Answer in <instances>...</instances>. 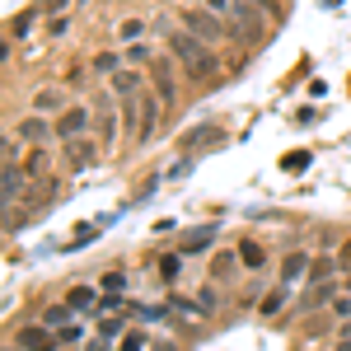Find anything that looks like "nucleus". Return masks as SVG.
Here are the masks:
<instances>
[{
    "instance_id": "nucleus-35",
    "label": "nucleus",
    "mask_w": 351,
    "mask_h": 351,
    "mask_svg": "<svg viewBox=\"0 0 351 351\" xmlns=\"http://www.w3.org/2000/svg\"><path fill=\"white\" fill-rule=\"evenodd\" d=\"M347 291H351V276H347Z\"/></svg>"
},
{
    "instance_id": "nucleus-13",
    "label": "nucleus",
    "mask_w": 351,
    "mask_h": 351,
    "mask_svg": "<svg viewBox=\"0 0 351 351\" xmlns=\"http://www.w3.org/2000/svg\"><path fill=\"white\" fill-rule=\"evenodd\" d=\"M33 108H38V112H66L56 89H38V94H33Z\"/></svg>"
},
{
    "instance_id": "nucleus-10",
    "label": "nucleus",
    "mask_w": 351,
    "mask_h": 351,
    "mask_svg": "<svg viewBox=\"0 0 351 351\" xmlns=\"http://www.w3.org/2000/svg\"><path fill=\"white\" fill-rule=\"evenodd\" d=\"M155 127H160V99H141V132H136V141L141 145L155 141Z\"/></svg>"
},
{
    "instance_id": "nucleus-28",
    "label": "nucleus",
    "mask_w": 351,
    "mask_h": 351,
    "mask_svg": "<svg viewBox=\"0 0 351 351\" xmlns=\"http://www.w3.org/2000/svg\"><path fill=\"white\" fill-rule=\"evenodd\" d=\"M253 5H258V10H263L267 19H276V14H281V5H276V0H253Z\"/></svg>"
},
{
    "instance_id": "nucleus-2",
    "label": "nucleus",
    "mask_w": 351,
    "mask_h": 351,
    "mask_svg": "<svg viewBox=\"0 0 351 351\" xmlns=\"http://www.w3.org/2000/svg\"><path fill=\"white\" fill-rule=\"evenodd\" d=\"M183 28H188L192 38H202V43H220L225 38L220 14H206V10H183Z\"/></svg>"
},
{
    "instance_id": "nucleus-12",
    "label": "nucleus",
    "mask_w": 351,
    "mask_h": 351,
    "mask_svg": "<svg viewBox=\"0 0 351 351\" xmlns=\"http://www.w3.org/2000/svg\"><path fill=\"white\" fill-rule=\"evenodd\" d=\"M211 239H216V225H206V230H188L183 253H202V248H211Z\"/></svg>"
},
{
    "instance_id": "nucleus-11",
    "label": "nucleus",
    "mask_w": 351,
    "mask_h": 351,
    "mask_svg": "<svg viewBox=\"0 0 351 351\" xmlns=\"http://www.w3.org/2000/svg\"><path fill=\"white\" fill-rule=\"evenodd\" d=\"M66 304H71L75 314H84V309L99 304V295H94V286H71V291H66Z\"/></svg>"
},
{
    "instance_id": "nucleus-6",
    "label": "nucleus",
    "mask_w": 351,
    "mask_h": 351,
    "mask_svg": "<svg viewBox=\"0 0 351 351\" xmlns=\"http://www.w3.org/2000/svg\"><path fill=\"white\" fill-rule=\"evenodd\" d=\"M150 80H155V99L173 108V99H178V84H173V71H169V61H150Z\"/></svg>"
},
{
    "instance_id": "nucleus-7",
    "label": "nucleus",
    "mask_w": 351,
    "mask_h": 351,
    "mask_svg": "<svg viewBox=\"0 0 351 351\" xmlns=\"http://www.w3.org/2000/svg\"><path fill=\"white\" fill-rule=\"evenodd\" d=\"M19 136H24L28 145L38 150V145H47V141L56 136V127H52V122H43V112H33V117H24V122H19Z\"/></svg>"
},
{
    "instance_id": "nucleus-8",
    "label": "nucleus",
    "mask_w": 351,
    "mask_h": 351,
    "mask_svg": "<svg viewBox=\"0 0 351 351\" xmlns=\"http://www.w3.org/2000/svg\"><path fill=\"white\" fill-rule=\"evenodd\" d=\"M141 89H145V75H141V71H117V75H112V94H117L122 104L141 99Z\"/></svg>"
},
{
    "instance_id": "nucleus-33",
    "label": "nucleus",
    "mask_w": 351,
    "mask_h": 351,
    "mask_svg": "<svg viewBox=\"0 0 351 351\" xmlns=\"http://www.w3.org/2000/svg\"><path fill=\"white\" fill-rule=\"evenodd\" d=\"M89 351H104V342H94V347H89Z\"/></svg>"
},
{
    "instance_id": "nucleus-19",
    "label": "nucleus",
    "mask_w": 351,
    "mask_h": 351,
    "mask_svg": "<svg viewBox=\"0 0 351 351\" xmlns=\"http://www.w3.org/2000/svg\"><path fill=\"white\" fill-rule=\"evenodd\" d=\"M309 263H314V258H304V253H291V258H286V267H281V276H286V281H295L300 271H309Z\"/></svg>"
},
{
    "instance_id": "nucleus-23",
    "label": "nucleus",
    "mask_w": 351,
    "mask_h": 351,
    "mask_svg": "<svg viewBox=\"0 0 351 351\" xmlns=\"http://www.w3.org/2000/svg\"><path fill=\"white\" fill-rule=\"evenodd\" d=\"M127 61H132V66H145V61H150V47H141V43H132V47H127Z\"/></svg>"
},
{
    "instance_id": "nucleus-9",
    "label": "nucleus",
    "mask_w": 351,
    "mask_h": 351,
    "mask_svg": "<svg viewBox=\"0 0 351 351\" xmlns=\"http://www.w3.org/2000/svg\"><path fill=\"white\" fill-rule=\"evenodd\" d=\"M66 160H71V169H89V164H99V145L89 136H80V141L66 145Z\"/></svg>"
},
{
    "instance_id": "nucleus-4",
    "label": "nucleus",
    "mask_w": 351,
    "mask_h": 351,
    "mask_svg": "<svg viewBox=\"0 0 351 351\" xmlns=\"http://www.w3.org/2000/svg\"><path fill=\"white\" fill-rule=\"evenodd\" d=\"M19 197H24V173H19V164H5L0 169V202H5V211H14Z\"/></svg>"
},
{
    "instance_id": "nucleus-32",
    "label": "nucleus",
    "mask_w": 351,
    "mask_h": 351,
    "mask_svg": "<svg viewBox=\"0 0 351 351\" xmlns=\"http://www.w3.org/2000/svg\"><path fill=\"white\" fill-rule=\"evenodd\" d=\"M61 5H66V0H52V10H61Z\"/></svg>"
},
{
    "instance_id": "nucleus-29",
    "label": "nucleus",
    "mask_w": 351,
    "mask_h": 351,
    "mask_svg": "<svg viewBox=\"0 0 351 351\" xmlns=\"http://www.w3.org/2000/svg\"><path fill=\"white\" fill-rule=\"evenodd\" d=\"M304 164H309V155H286V169H291V173H300Z\"/></svg>"
},
{
    "instance_id": "nucleus-31",
    "label": "nucleus",
    "mask_w": 351,
    "mask_h": 351,
    "mask_svg": "<svg viewBox=\"0 0 351 351\" xmlns=\"http://www.w3.org/2000/svg\"><path fill=\"white\" fill-rule=\"evenodd\" d=\"M206 10H211V14H230V5H225V0H206Z\"/></svg>"
},
{
    "instance_id": "nucleus-27",
    "label": "nucleus",
    "mask_w": 351,
    "mask_h": 351,
    "mask_svg": "<svg viewBox=\"0 0 351 351\" xmlns=\"http://www.w3.org/2000/svg\"><path fill=\"white\" fill-rule=\"evenodd\" d=\"M141 28H145V24H141V19H127V24H122V38L132 43V38H141Z\"/></svg>"
},
{
    "instance_id": "nucleus-25",
    "label": "nucleus",
    "mask_w": 351,
    "mask_h": 351,
    "mask_svg": "<svg viewBox=\"0 0 351 351\" xmlns=\"http://www.w3.org/2000/svg\"><path fill=\"white\" fill-rule=\"evenodd\" d=\"M281 300H286V291H271V295L263 300V314H276V309H281Z\"/></svg>"
},
{
    "instance_id": "nucleus-18",
    "label": "nucleus",
    "mask_w": 351,
    "mask_h": 351,
    "mask_svg": "<svg viewBox=\"0 0 351 351\" xmlns=\"http://www.w3.org/2000/svg\"><path fill=\"white\" fill-rule=\"evenodd\" d=\"M211 276H216V281H230V276H234V258H230V253H216V258H211Z\"/></svg>"
},
{
    "instance_id": "nucleus-20",
    "label": "nucleus",
    "mask_w": 351,
    "mask_h": 351,
    "mask_svg": "<svg viewBox=\"0 0 351 351\" xmlns=\"http://www.w3.org/2000/svg\"><path fill=\"white\" fill-rule=\"evenodd\" d=\"M239 263H248V267H263V263H267V253H263L258 243L243 239V243H239Z\"/></svg>"
},
{
    "instance_id": "nucleus-30",
    "label": "nucleus",
    "mask_w": 351,
    "mask_h": 351,
    "mask_svg": "<svg viewBox=\"0 0 351 351\" xmlns=\"http://www.w3.org/2000/svg\"><path fill=\"white\" fill-rule=\"evenodd\" d=\"M337 263H342V267H347V271H351V239H347V243H342V253H337Z\"/></svg>"
},
{
    "instance_id": "nucleus-17",
    "label": "nucleus",
    "mask_w": 351,
    "mask_h": 351,
    "mask_svg": "<svg viewBox=\"0 0 351 351\" xmlns=\"http://www.w3.org/2000/svg\"><path fill=\"white\" fill-rule=\"evenodd\" d=\"M24 173H28V178H43V173H47V150H43V145L24 160Z\"/></svg>"
},
{
    "instance_id": "nucleus-22",
    "label": "nucleus",
    "mask_w": 351,
    "mask_h": 351,
    "mask_svg": "<svg viewBox=\"0 0 351 351\" xmlns=\"http://www.w3.org/2000/svg\"><path fill=\"white\" fill-rule=\"evenodd\" d=\"M117 351H145V337H141V332H122Z\"/></svg>"
},
{
    "instance_id": "nucleus-21",
    "label": "nucleus",
    "mask_w": 351,
    "mask_h": 351,
    "mask_svg": "<svg viewBox=\"0 0 351 351\" xmlns=\"http://www.w3.org/2000/svg\"><path fill=\"white\" fill-rule=\"evenodd\" d=\"M99 122H104V127H99V132H104V145H108V141H117V117H112L108 108H104V117H99Z\"/></svg>"
},
{
    "instance_id": "nucleus-16",
    "label": "nucleus",
    "mask_w": 351,
    "mask_h": 351,
    "mask_svg": "<svg viewBox=\"0 0 351 351\" xmlns=\"http://www.w3.org/2000/svg\"><path fill=\"white\" fill-rule=\"evenodd\" d=\"M342 267V263H332V258H314V263H309V276H314V286H324L328 276H332V271Z\"/></svg>"
},
{
    "instance_id": "nucleus-5",
    "label": "nucleus",
    "mask_w": 351,
    "mask_h": 351,
    "mask_svg": "<svg viewBox=\"0 0 351 351\" xmlns=\"http://www.w3.org/2000/svg\"><path fill=\"white\" fill-rule=\"evenodd\" d=\"M19 351H56V332L47 324L19 328Z\"/></svg>"
},
{
    "instance_id": "nucleus-26",
    "label": "nucleus",
    "mask_w": 351,
    "mask_h": 351,
    "mask_svg": "<svg viewBox=\"0 0 351 351\" xmlns=\"http://www.w3.org/2000/svg\"><path fill=\"white\" fill-rule=\"evenodd\" d=\"M122 286H127V276H122V271H108V276H104V291H122Z\"/></svg>"
},
{
    "instance_id": "nucleus-3",
    "label": "nucleus",
    "mask_w": 351,
    "mask_h": 351,
    "mask_svg": "<svg viewBox=\"0 0 351 351\" xmlns=\"http://www.w3.org/2000/svg\"><path fill=\"white\" fill-rule=\"evenodd\" d=\"M56 141H66V145H71V141H80V136H89V108H80V104H75V108H66V112H56Z\"/></svg>"
},
{
    "instance_id": "nucleus-34",
    "label": "nucleus",
    "mask_w": 351,
    "mask_h": 351,
    "mask_svg": "<svg viewBox=\"0 0 351 351\" xmlns=\"http://www.w3.org/2000/svg\"><path fill=\"white\" fill-rule=\"evenodd\" d=\"M337 351H351V342H342V347H337Z\"/></svg>"
},
{
    "instance_id": "nucleus-15",
    "label": "nucleus",
    "mask_w": 351,
    "mask_h": 351,
    "mask_svg": "<svg viewBox=\"0 0 351 351\" xmlns=\"http://www.w3.org/2000/svg\"><path fill=\"white\" fill-rule=\"evenodd\" d=\"M94 71H99V75H108V80H112V75L122 71V56H117V52H99V56H94Z\"/></svg>"
},
{
    "instance_id": "nucleus-24",
    "label": "nucleus",
    "mask_w": 351,
    "mask_h": 351,
    "mask_svg": "<svg viewBox=\"0 0 351 351\" xmlns=\"http://www.w3.org/2000/svg\"><path fill=\"white\" fill-rule=\"evenodd\" d=\"M160 276H164V281H173V276H178V258H173V253L160 258Z\"/></svg>"
},
{
    "instance_id": "nucleus-14",
    "label": "nucleus",
    "mask_w": 351,
    "mask_h": 351,
    "mask_svg": "<svg viewBox=\"0 0 351 351\" xmlns=\"http://www.w3.org/2000/svg\"><path fill=\"white\" fill-rule=\"evenodd\" d=\"M71 314H75V309H71V304H52V309H47V314H43V324L52 328H71Z\"/></svg>"
},
{
    "instance_id": "nucleus-1",
    "label": "nucleus",
    "mask_w": 351,
    "mask_h": 351,
    "mask_svg": "<svg viewBox=\"0 0 351 351\" xmlns=\"http://www.w3.org/2000/svg\"><path fill=\"white\" fill-rule=\"evenodd\" d=\"M230 24H234V33H239L243 43H263L267 14H263L253 0H234V5H230Z\"/></svg>"
}]
</instances>
